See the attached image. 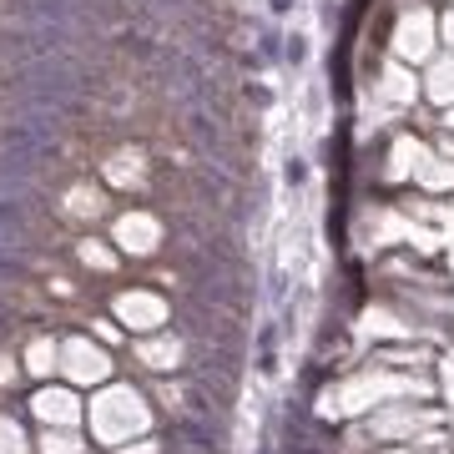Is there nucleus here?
<instances>
[{
  "label": "nucleus",
  "instance_id": "obj_1",
  "mask_svg": "<svg viewBox=\"0 0 454 454\" xmlns=\"http://www.w3.org/2000/svg\"><path fill=\"white\" fill-rule=\"evenodd\" d=\"M0 147L6 152H21V157H56V147H61V137H56V117H16V122H0Z\"/></svg>",
  "mask_w": 454,
  "mask_h": 454
},
{
  "label": "nucleus",
  "instance_id": "obj_2",
  "mask_svg": "<svg viewBox=\"0 0 454 454\" xmlns=\"http://www.w3.org/2000/svg\"><path fill=\"white\" fill-rule=\"evenodd\" d=\"M36 157H21V152H6L0 157V197H31L36 192Z\"/></svg>",
  "mask_w": 454,
  "mask_h": 454
},
{
  "label": "nucleus",
  "instance_id": "obj_3",
  "mask_svg": "<svg viewBox=\"0 0 454 454\" xmlns=\"http://www.w3.org/2000/svg\"><path fill=\"white\" fill-rule=\"evenodd\" d=\"M172 439L192 454H222V429H212V419H197V414H182L172 424Z\"/></svg>",
  "mask_w": 454,
  "mask_h": 454
},
{
  "label": "nucleus",
  "instance_id": "obj_4",
  "mask_svg": "<svg viewBox=\"0 0 454 454\" xmlns=\"http://www.w3.org/2000/svg\"><path fill=\"white\" fill-rule=\"evenodd\" d=\"M187 132H192V142L197 147H222V117H207V111L197 106V111H187Z\"/></svg>",
  "mask_w": 454,
  "mask_h": 454
},
{
  "label": "nucleus",
  "instance_id": "obj_5",
  "mask_svg": "<svg viewBox=\"0 0 454 454\" xmlns=\"http://www.w3.org/2000/svg\"><path fill=\"white\" fill-rule=\"evenodd\" d=\"M147 6H157V11H182L187 0H147Z\"/></svg>",
  "mask_w": 454,
  "mask_h": 454
},
{
  "label": "nucleus",
  "instance_id": "obj_6",
  "mask_svg": "<svg viewBox=\"0 0 454 454\" xmlns=\"http://www.w3.org/2000/svg\"><path fill=\"white\" fill-rule=\"evenodd\" d=\"M288 6H293V0H273V11H288Z\"/></svg>",
  "mask_w": 454,
  "mask_h": 454
},
{
  "label": "nucleus",
  "instance_id": "obj_7",
  "mask_svg": "<svg viewBox=\"0 0 454 454\" xmlns=\"http://www.w3.org/2000/svg\"><path fill=\"white\" fill-rule=\"evenodd\" d=\"M6 313H11V298H0V318H6Z\"/></svg>",
  "mask_w": 454,
  "mask_h": 454
}]
</instances>
